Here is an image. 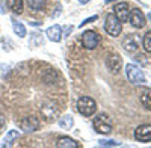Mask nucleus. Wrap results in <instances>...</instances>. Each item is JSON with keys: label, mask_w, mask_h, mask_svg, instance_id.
<instances>
[{"label": "nucleus", "mask_w": 151, "mask_h": 148, "mask_svg": "<svg viewBox=\"0 0 151 148\" xmlns=\"http://www.w3.org/2000/svg\"><path fill=\"white\" fill-rule=\"evenodd\" d=\"M18 134H20V131H17V130H11L8 134H6V138H5V142L9 145L12 141H14L15 138H18Z\"/></svg>", "instance_id": "21"}, {"label": "nucleus", "mask_w": 151, "mask_h": 148, "mask_svg": "<svg viewBox=\"0 0 151 148\" xmlns=\"http://www.w3.org/2000/svg\"><path fill=\"white\" fill-rule=\"evenodd\" d=\"M98 144L101 147H116V145H119L116 141H100Z\"/></svg>", "instance_id": "22"}, {"label": "nucleus", "mask_w": 151, "mask_h": 148, "mask_svg": "<svg viewBox=\"0 0 151 148\" xmlns=\"http://www.w3.org/2000/svg\"><path fill=\"white\" fill-rule=\"evenodd\" d=\"M60 9H62V6H60V5H58V6H56V12H53L52 17H58V15L60 14Z\"/></svg>", "instance_id": "24"}, {"label": "nucleus", "mask_w": 151, "mask_h": 148, "mask_svg": "<svg viewBox=\"0 0 151 148\" xmlns=\"http://www.w3.org/2000/svg\"><path fill=\"white\" fill-rule=\"evenodd\" d=\"M139 44H141V40L137 38L136 35H129L127 38L122 41L124 50H125V52H129V53H134V52L139 50Z\"/></svg>", "instance_id": "10"}, {"label": "nucleus", "mask_w": 151, "mask_h": 148, "mask_svg": "<svg viewBox=\"0 0 151 148\" xmlns=\"http://www.w3.org/2000/svg\"><path fill=\"white\" fill-rule=\"evenodd\" d=\"M106 65L107 68L112 71V73H118L122 67V60H121V56L119 55H110L107 59H106Z\"/></svg>", "instance_id": "12"}, {"label": "nucleus", "mask_w": 151, "mask_h": 148, "mask_svg": "<svg viewBox=\"0 0 151 148\" xmlns=\"http://www.w3.org/2000/svg\"><path fill=\"white\" fill-rule=\"evenodd\" d=\"M38 127H40V121H38L36 118H24V119L20 122V129H21L24 133L36 131Z\"/></svg>", "instance_id": "11"}, {"label": "nucleus", "mask_w": 151, "mask_h": 148, "mask_svg": "<svg viewBox=\"0 0 151 148\" xmlns=\"http://www.w3.org/2000/svg\"><path fill=\"white\" fill-rule=\"evenodd\" d=\"M77 110H79V114H82L83 116H91L95 114V110H97V103L94 98L91 97H80L79 100H77Z\"/></svg>", "instance_id": "2"}, {"label": "nucleus", "mask_w": 151, "mask_h": 148, "mask_svg": "<svg viewBox=\"0 0 151 148\" xmlns=\"http://www.w3.org/2000/svg\"><path fill=\"white\" fill-rule=\"evenodd\" d=\"M41 114L47 121H53L55 118L59 116V107L53 101H44L41 106Z\"/></svg>", "instance_id": "6"}, {"label": "nucleus", "mask_w": 151, "mask_h": 148, "mask_svg": "<svg viewBox=\"0 0 151 148\" xmlns=\"http://www.w3.org/2000/svg\"><path fill=\"white\" fill-rule=\"evenodd\" d=\"M125 76H127L129 82L133 85H144L145 83V76H144L142 70L134 64H129L125 67Z\"/></svg>", "instance_id": "3"}, {"label": "nucleus", "mask_w": 151, "mask_h": 148, "mask_svg": "<svg viewBox=\"0 0 151 148\" xmlns=\"http://www.w3.org/2000/svg\"><path fill=\"white\" fill-rule=\"evenodd\" d=\"M115 17L121 21V23H124V21H127L129 20V15H130V6H129V3H125V2H119V3H116L115 5Z\"/></svg>", "instance_id": "9"}, {"label": "nucleus", "mask_w": 151, "mask_h": 148, "mask_svg": "<svg viewBox=\"0 0 151 148\" xmlns=\"http://www.w3.org/2000/svg\"><path fill=\"white\" fill-rule=\"evenodd\" d=\"M88 2H91V0H79V3H80V5H86Z\"/></svg>", "instance_id": "25"}, {"label": "nucleus", "mask_w": 151, "mask_h": 148, "mask_svg": "<svg viewBox=\"0 0 151 148\" xmlns=\"http://www.w3.org/2000/svg\"><path fill=\"white\" fill-rule=\"evenodd\" d=\"M129 20L132 23V26L136 27V29H142L145 26V15L142 14V11L139 8H134V9L130 11Z\"/></svg>", "instance_id": "7"}, {"label": "nucleus", "mask_w": 151, "mask_h": 148, "mask_svg": "<svg viewBox=\"0 0 151 148\" xmlns=\"http://www.w3.org/2000/svg\"><path fill=\"white\" fill-rule=\"evenodd\" d=\"M134 139L139 142H151V126L144 124L134 130Z\"/></svg>", "instance_id": "8"}, {"label": "nucleus", "mask_w": 151, "mask_h": 148, "mask_svg": "<svg viewBox=\"0 0 151 148\" xmlns=\"http://www.w3.org/2000/svg\"><path fill=\"white\" fill-rule=\"evenodd\" d=\"M148 20L151 21V12H150V14H148Z\"/></svg>", "instance_id": "26"}, {"label": "nucleus", "mask_w": 151, "mask_h": 148, "mask_svg": "<svg viewBox=\"0 0 151 148\" xmlns=\"http://www.w3.org/2000/svg\"><path fill=\"white\" fill-rule=\"evenodd\" d=\"M97 18H98L97 15H92L91 18H86V20H85L83 23H80V24H79V27H82V26H85V24H88V23H91V21H95Z\"/></svg>", "instance_id": "23"}, {"label": "nucleus", "mask_w": 151, "mask_h": 148, "mask_svg": "<svg viewBox=\"0 0 151 148\" xmlns=\"http://www.w3.org/2000/svg\"><path fill=\"white\" fill-rule=\"evenodd\" d=\"M56 147H58V148H77L79 144L76 142L74 139L68 138V136H60V138H58V141H56Z\"/></svg>", "instance_id": "14"}, {"label": "nucleus", "mask_w": 151, "mask_h": 148, "mask_svg": "<svg viewBox=\"0 0 151 148\" xmlns=\"http://www.w3.org/2000/svg\"><path fill=\"white\" fill-rule=\"evenodd\" d=\"M45 35H47V38H48L50 41L59 42V41L62 40V29H60L59 24H55V26H52V27L47 29Z\"/></svg>", "instance_id": "13"}, {"label": "nucleus", "mask_w": 151, "mask_h": 148, "mask_svg": "<svg viewBox=\"0 0 151 148\" xmlns=\"http://www.w3.org/2000/svg\"><path fill=\"white\" fill-rule=\"evenodd\" d=\"M12 29H14L15 35H18L20 38H24V36H26V27H24V24L17 21L15 18H12Z\"/></svg>", "instance_id": "16"}, {"label": "nucleus", "mask_w": 151, "mask_h": 148, "mask_svg": "<svg viewBox=\"0 0 151 148\" xmlns=\"http://www.w3.org/2000/svg\"><path fill=\"white\" fill-rule=\"evenodd\" d=\"M100 44V35L94 30H86L82 35V45L88 50H94Z\"/></svg>", "instance_id": "5"}, {"label": "nucleus", "mask_w": 151, "mask_h": 148, "mask_svg": "<svg viewBox=\"0 0 151 148\" xmlns=\"http://www.w3.org/2000/svg\"><path fill=\"white\" fill-rule=\"evenodd\" d=\"M92 127L97 133L100 134H109L112 133V129H113V124H112V119L109 118V115L106 114H98L94 121H92Z\"/></svg>", "instance_id": "1"}, {"label": "nucleus", "mask_w": 151, "mask_h": 148, "mask_svg": "<svg viewBox=\"0 0 151 148\" xmlns=\"http://www.w3.org/2000/svg\"><path fill=\"white\" fill-rule=\"evenodd\" d=\"M73 124H74V119H73V116L71 115H68V116H64V118H60L59 119V126L62 127V129H71L73 127Z\"/></svg>", "instance_id": "19"}, {"label": "nucleus", "mask_w": 151, "mask_h": 148, "mask_svg": "<svg viewBox=\"0 0 151 148\" xmlns=\"http://www.w3.org/2000/svg\"><path fill=\"white\" fill-rule=\"evenodd\" d=\"M142 45H144V48H145V52L151 53V30H150V32H147V33L144 35Z\"/></svg>", "instance_id": "20"}, {"label": "nucleus", "mask_w": 151, "mask_h": 148, "mask_svg": "<svg viewBox=\"0 0 151 148\" xmlns=\"http://www.w3.org/2000/svg\"><path fill=\"white\" fill-rule=\"evenodd\" d=\"M6 5H8L9 11H12L14 14H18V15L23 12V8H24L23 0H6Z\"/></svg>", "instance_id": "15"}, {"label": "nucleus", "mask_w": 151, "mask_h": 148, "mask_svg": "<svg viewBox=\"0 0 151 148\" xmlns=\"http://www.w3.org/2000/svg\"><path fill=\"white\" fill-rule=\"evenodd\" d=\"M45 3H47V0H27V5L32 11L35 12H40L45 8Z\"/></svg>", "instance_id": "17"}, {"label": "nucleus", "mask_w": 151, "mask_h": 148, "mask_svg": "<svg viewBox=\"0 0 151 148\" xmlns=\"http://www.w3.org/2000/svg\"><path fill=\"white\" fill-rule=\"evenodd\" d=\"M141 103L144 104V107L151 110V89H145L141 94Z\"/></svg>", "instance_id": "18"}, {"label": "nucleus", "mask_w": 151, "mask_h": 148, "mask_svg": "<svg viewBox=\"0 0 151 148\" xmlns=\"http://www.w3.org/2000/svg\"><path fill=\"white\" fill-rule=\"evenodd\" d=\"M104 29L106 32L110 35V36H119L121 32H122V24L121 21L115 17V14H109L106 17V23H104Z\"/></svg>", "instance_id": "4"}]
</instances>
